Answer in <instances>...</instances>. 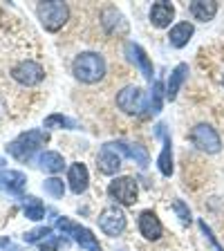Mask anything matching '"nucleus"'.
<instances>
[{
	"mask_svg": "<svg viewBox=\"0 0 224 251\" xmlns=\"http://www.w3.org/2000/svg\"><path fill=\"white\" fill-rule=\"evenodd\" d=\"M110 146L115 148L119 155H125V157H130V159H135V164H139L141 168H146L148 162H150L148 151L144 146H139V144H128V141H112Z\"/></svg>",
	"mask_w": 224,
	"mask_h": 251,
	"instance_id": "dca6fc26",
	"label": "nucleus"
},
{
	"mask_svg": "<svg viewBox=\"0 0 224 251\" xmlns=\"http://www.w3.org/2000/svg\"><path fill=\"white\" fill-rule=\"evenodd\" d=\"M222 83H224V76H222Z\"/></svg>",
	"mask_w": 224,
	"mask_h": 251,
	"instance_id": "2f4dec72",
	"label": "nucleus"
},
{
	"mask_svg": "<svg viewBox=\"0 0 224 251\" xmlns=\"http://www.w3.org/2000/svg\"><path fill=\"white\" fill-rule=\"evenodd\" d=\"M150 23L152 27H157V29H166V27H171V21L175 18V7L171 5V2H155V5L150 7Z\"/></svg>",
	"mask_w": 224,
	"mask_h": 251,
	"instance_id": "f3484780",
	"label": "nucleus"
},
{
	"mask_svg": "<svg viewBox=\"0 0 224 251\" xmlns=\"http://www.w3.org/2000/svg\"><path fill=\"white\" fill-rule=\"evenodd\" d=\"M117 105H119V110H124L125 115H139L141 110L148 108V97L139 85H125L117 94Z\"/></svg>",
	"mask_w": 224,
	"mask_h": 251,
	"instance_id": "0eeeda50",
	"label": "nucleus"
},
{
	"mask_svg": "<svg viewBox=\"0 0 224 251\" xmlns=\"http://www.w3.org/2000/svg\"><path fill=\"white\" fill-rule=\"evenodd\" d=\"M11 78L16 83L25 85V88H31V85H38L45 78V70L36 61H21L18 65L11 68Z\"/></svg>",
	"mask_w": 224,
	"mask_h": 251,
	"instance_id": "6e6552de",
	"label": "nucleus"
},
{
	"mask_svg": "<svg viewBox=\"0 0 224 251\" xmlns=\"http://www.w3.org/2000/svg\"><path fill=\"white\" fill-rule=\"evenodd\" d=\"M188 139L198 151L206 152V155H215V152L222 151V139H220L218 130L211 124L193 126V130L188 132Z\"/></svg>",
	"mask_w": 224,
	"mask_h": 251,
	"instance_id": "39448f33",
	"label": "nucleus"
},
{
	"mask_svg": "<svg viewBox=\"0 0 224 251\" xmlns=\"http://www.w3.org/2000/svg\"><path fill=\"white\" fill-rule=\"evenodd\" d=\"M157 135L164 139V148L159 152V157H157V166H159V173H162L164 177H171L173 175V141L166 135V126L164 124L157 126Z\"/></svg>",
	"mask_w": 224,
	"mask_h": 251,
	"instance_id": "4468645a",
	"label": "nucleus"
},
{
	"mask_svg": "<svg viewBox=\"0 0 224 251\" xmlns=\"http://www.w3.org/2000/svg\"><path fill=\"white\" fill-rule=\"evenodd\" d=\"M198 225H199V229H202V233L206 235V240H209L211 245H213L218 251H224V249H222V245H220V242H218V238H215V235H213V231H211V226H206V222H204V220H199Z\"/></svg>",
	"mask_w": 224,
	"mask_h": 251,
	"instance_id": "c756f323",
	"label": "nucleus"
},
{
	"mask_svg": "<svg viewBox=\"0 0 224 251\" xmlns=\"http://www.w3.org/2000/svg\"><path fill=\"white\" fill-rule=\"evenodd\" d=\"M137 226H139V233L144 235L148 242L162 240L164 226H162V222H159V218H157L155 211H150V209L141 211V213H139V220H137Z\"/></svg>",
	"mask_w": 224,
	"mask_h": 251,
	"instance_id": "9d476101",
	"label": "nucleus"
},
{
	"mask_svg": "<svg viewBox=\"0 0 224 251\" xmlns=\"http://www.w3.org/2000/svg\"><path fill=\"white\" fill-rule=\"evenodd\" d=\"M162 99H164V88H162V81H155L152 83V92L148 97V112L150 115H157L162 110Z\"/></svg>",
	"mask_w": 224,
	"mask_h": 251,
	"instance_id": "b1692460",
	"label": "nucleus"
},
{
	"mask_svg": "<svg viewBox=\"0 0 224 251\" xmlns=\"http://www.w3.org/2000/svg\"><path fill=\"white\" fill-rule=\"evenodd\" d=\"M47 128H65V130H72V128H76V124H74L70 117L54 112V115H50L45 119V130H47Z\"/></svg>",
	"mask_w": 224,
	"mask_h": 251,
	"instance_id": "393cba45",
	"label": "nucleus"
},
{
	"mask_svg": "<svg viewBox=\"0 0 224 251\" xmlns=\"http://www.w3.org/2000/svg\"><path fill=\"white\" fill-rule=\"evenodd\" d=\"M105 58L97 52H83L78 54L72 63V74L81 81V83H99L105 76Z\"/></svg>",
	"mask_w": 224,
	"mask_h": 251,
	"instance_id": "f257e3e1",
	"label": "nucleus"
},
{
	"mask_svg": "<svg viewBox=\"0 0 224 251\" xmlns=\"http://www.w3.org/2000/svg\"><path fill=\"white\" fill-rule=\"evenodd\" d=\"M43 191H45L47 195H52V198H63V193H65V184H63L61 177H50L45 179V184H43Z\"/></svg>",
	"mask_w": 224,
	"mask_h": 251,
	"instance_id": "a878e982",
	"label": "nucleus"
},
{
	"mask_svg": "<svg viewBox=\"0 0 224 251\" xmlns=\"http://www.w3.org/2000/svg\"><path fill=\"white\" fill-rule=\"evenodd\" d=\"M99 229L103 231L105 235L115 238V235H121L125 231V213L112 204V206H105L99 213Z\"/></svg>",
	"mask_w": 224,
	"mask_h": 251,
	"instance_id": "1a4fd4ad",
	"label": "nucleus"
},
{
	"mask_svg": "<svg viewBox=\"0 0 224 251\" xmlns=\"http://www.w3.org/2000/svg\"><path fill=\"white\" fill-rule=\"evenodd\" d=\"M25 218L34 220V222L43 220L45 218V204H43L41 200H36L34 195H27L25 198Z\"/></svg>",
	"mask_w": 224,
	"mask_h": 251,
	"instance_id": "5701e85b",
	"label": "nucleus"
},
{
	"mask_svg": "<svg viewBox=\"0 0 224 251\" xmlns=\"http://www.w3.org/2000/svg\"><path fill=\"white\" fill-rule=\"evenodd\" d=\"M61 242L65 245V240H61L58 235H50L47 240H43V242H41V251H58Z\"/></svg>",
	"mask_w": 224,
	"mask_h": 251,
	"instance_id": "c85d7f7f",
	"label": "nucleus"
},
{
	"mask_svg": "<svg viewBox=\"0 0 224 251\" xmlns=\"http://www.w3.org/2000/svg\"><path fill=\"white\" fill-rule=\"evenodd\" d=\"M101 25L110 36H125L128 34V23H125L124 14L117 7H103L101 11Z\"/></svg>",
	"mask_w": 224,
	"mask_h": 251,
	"instance_id": "9b49d317",
	"label": "nucleus"
},
{
	"mask_svg": "<svg viewBox=\"0 0 224 251\" xmlns=\"http://www.w3.org/2000/svg\"><path fill=\"white\" fill-rule=\"evenodd\" d=\"M0 164H5V162H2V159H0Z\"/></svg>",
	"mask_w": 224,
	"mask_h": 251,
	"instance_id": "7c9ffc66",
	"label": "nucleus"
},
{
	"mask_svg": "<svg viewBox=\"0 0 224 251\" xmlns=\"http://www.w3.org/2000/svg\"><path fill=\"white\" fill-rule=\"evenodd\" d=\"M47 141H50V132L34 128V130L21 132V135L16 137L14 141H9V146H7V152H9L11 157H16L18 162H29L31 155H34L38 148L45 146Z\"/></svg>",
	"mask_w": 224,
	"mask_h": 251,
	"instance_id": "f03ea898",
	"label": "nucleus"
},
{
	"mask_svg": "<svg viewBox=\"0 0 224 251\" xmlns=\"http://www.w3.org/2000/svg\"><path fill=\"white\" fill-rule=\"evenodd\" d=\"M36 14L41 25L45 27L47 31H58L65 23L70 21V7L65 2H38L36 5Z\"/></svg>",
	"mask_w": 224,
	"mask_h": 251,
	"instance_id": "7ed1b4c3",
	"label": "nucleus"
},
{
	"mask_svg": "<svg viewBox=\"0 0 224 251\" xmlns=\"http://www.w3.org/2000/svg\"><path fill=\"white\" fill-rule=\"evenodd\" d=\"M52 235V226H36L25 233V242L27 245H36V242H43Z\"/></svg>",
	"mask_w": 224,
	"mask_h": 251,
	"instance_id": "bb28decb",
	"label": "nucleus"
},
{
	"mask_svg": "<svg viewBox=\"0 0 224 251\" xmlns=\"http://www.w3.org/2000/svg\"><path fill=\"white\" fill-rule=\"evenodd\" d=\"M188 76V65L186 63H179L177 68L171 72V78H168V85H166V99L168 101H175L179 94V88H182V83L186 81Z\"/></svg>",
	"mask_w": 224,
	"mask_h": 251,
	"instance_id": "aec40b11",
	"label": "nucleus"
},
{
	"mask_svg": "<svg viewBox=\"0 0 224 251\" xmlns=\"http://www.w3.org/2000/svg\"><path fill=\"white\" fill-rule=\"evenodd\" d=\"M193 34H195L193 23L182 21V23H177L175 27H171V31H168V43H171L175 50H182V47L188 45V41L193 38Z\"/></svg>",
	"mask_w": 224,
	"mask_h": 251,
	"instance_id": "a211bd4d",
	"label": "nucleus"
},
{
	"mask_svg": "<svg viewBox=\"0 0 224 251\" xmlns=\"http://www.w3.org/2000/svg\"><path fill=\"white\" fill-rule=\"evenodd\" d=\"M68 182H70V191H72L74 195H81L88 191L90 186V173L88 168H85V164H72L68 171Z\"/></svg>",
	"mask_w": 224,
	"mask_h": 251,
	"instance_id": "2eb2a0df",
	"label": "nucleus"
},
{
	"mask_svg": "<svg viewBox=\"0 0 224 251\" xmlns=\"http://www.w3.org/2000/svg\"><path fill=\"white\" fill-rule=\"evenodd\" d=\"M108 195L117 202V206H132L137 202V195H139V188H137V182L128 175H121V177H115L108 184Z\"/></svg>",
	"mask_w": 224,
	"mask_h": 251,
	"instance_id": "423d86ee",
	"label": "nucleus"
},
{
	"mask_svg": "<svg viewBox=\"0 0 224 251\" xmlns=\"http://www.w3.org/2000/svg\"><path fill=\"white\" fill-rule=\"evenodd\" d=\"M124 50H125V56L130 58L137 68L141 70V74H144V76H146L148 81L152 83V74H155V70H152V61L148 58V54L144 52V47L137 45V43H132V41H128Z\"/></svg>",
	"mask_w": 224,
	"mask_h": 251,
	"instance_id": "f8f14e48",
	"label": "nucleus"
},
{
	"mask_svg": "<svg viewBox=\"0 0 224 251\" xmlns=\"http://www.w3.org/2000/svg\"><path fill=\"white\" fill-rule=\"evenodd\" d=\"M119 168H121V155L110 144H105L99 151V155H97V171L101 175H115Z\"/></svg>",
	"mask_w": 224,
	"mask_h": 251,
	"instance_id": "ddd939ff",
	"label": "nucleus"
},
{
	"mask_svg": "<svg viewBox=\"0 0 224 251\" xmlns=\"http://www.w3.org/2000/svg\"><path fill=\"white\" fill-rule=\"evenodd\" d=\"M188 11L195 21L209 23L218 14V2L215 0H195V2H188Z\"/></svg>",
	"mask_w": 224,
	"mask_h": 251,
	"instance_id": "6ab92c4d",
	"label": "nucleus"
},
{
	"mask_svg": "<svg viewBox=\"0 0 224 251\" xmlns=\"http://www.w3.org/2000/svg\"><path fill=\"white\" fill-rule=\"evenodd\" d=\"M173 211L177 213V218L182 220L184 225H191V220H193V218H191V209H188L182 200H173Z\"/></svg>",
	"mask_w": 224,
	"mask_h": 251,
	"instance_id": "cd10ccee",
	"label": "nucleus"
},
{
	"mask_svg": "<svg viewBox=\"0 0 224 251\" xmlns=\"http://www.w3.org/2000/svg\"><path fill=\"white\" fill-rule=\"evenodd\" d=\"M25 184H27V177L23 175L21 171H5V173H0V186H5L9 193H14V195L23 193Z\"/></svg>",
	"mask_w": 224,
	"mask_h": 251,
	"instance_id": "412c9836",
	"label": "nucleus"
},
{
	"mask_svg": "<svg viewBox=\"0 0 224 251\" xmlns=\"http://www.w3.org/2000/svg\"><path fill=\"white\" fill-rule=\"evenodd\" d=\"M38 166L47 173H61L63 168H65V159H63V155L56 151H45L38 157Z\"/></svg>",
	"mask_w": 224,
	"mask_h": 251,
	"instance_id": "4be33fe9",
	"label": "nucleus"
},
{
	"mask_svg": "<svg viewBox=\"0 0 224 251\" xmlns=\"http://www.w3.org/2000/svg\"><path fill=\"white\" fill-rule=\"evenodd\" d=\"M56 229L61 231L63 235H72L74 242H76L81 249L85 251H103L99 245V240L94 238V233L90 229H85V226L76 225V222H72L70 218H58L56 220Z\"/></svg>",
	"mask_w": 224,
	"mask_h": 251,
	"instance_id": "20e7f679",
	"label": "nucleus"
}]
</instances>
